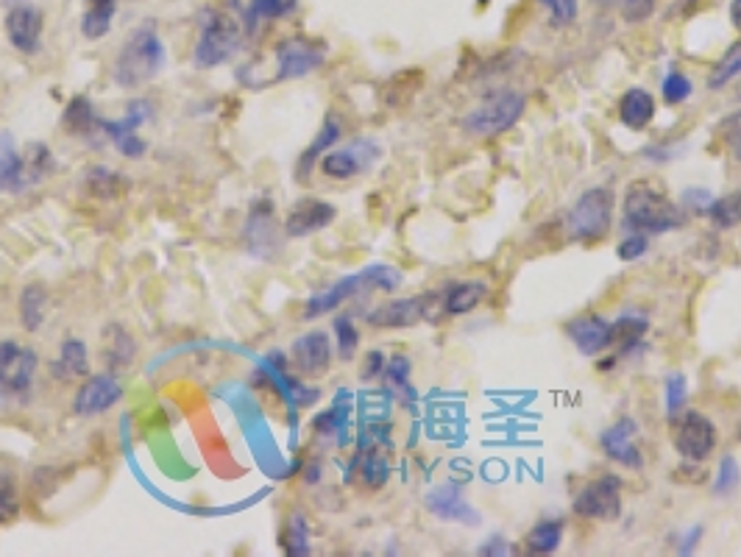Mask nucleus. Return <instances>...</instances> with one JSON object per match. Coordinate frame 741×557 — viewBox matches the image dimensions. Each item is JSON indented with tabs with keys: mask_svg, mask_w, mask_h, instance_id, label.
<instances>
[{
	"mask_svg": "<svg viewBox=\"0 0 741 557\" xmlns=\"http://www.w3.org/2000/svg\"><path fill=\"white\" fill-rule=\"evenodd\" d=\"M165 45L159 39L154 23H143L129 34L123 48L117 53L115 62V81L120 87H143L154 81L162 67H165Z\"/></svg>",
	"mask_w": 741,
	"mask_h": 557,
	"instance_id": "obj_1",
	"label": "nucleus"
},
{
	"mask_svg": "<svg viewBox=\"0 0 741 557\" xmlns=\"http://www.w3.org/2000/svg\"><path fill=\"white\" fill-rule=\"evenodd\" d=\"M686 223L683 209L672 198L652 187L650 182H636L624 195V229L641 234H666Z\"/></svg>",
	"mask_w": 741,
	"mask_h": 557,
	"instance_id": "obj_2",
	"label": "nucleus"
},
{
	"mask_svg": "<svg viewBox=\"0 0 741 557\" xmlns=\"http://www.w3.org/2000/svg\"><path fill=\"white\" fill-rule=\"evenodd\" d=\"M402 271H396L393 265H368L360 273H354V276H346V279H340L335 285L324 290V293H318V296H312L307 301V307H304V318L312 321V318H321L326 312L338 310L343 301H349V298L360 296V293H368V290H382V293H393V290H399L402 287Z\"/></svg>",
	"mask_w": 741,
	"mask_h": 557,
	"instance_id": "obj_3",
	"label": "nucleus"
},
{
	"mask_svg": "<svg viewBox=\"0 0 741 557\" xmlns=\"http://www.w3.org/2000/svg\"><path fill=\"white\" fill-rule=\"evenodd\" d=\"M243 48V31L229 14L201 12V37L195 42V65L218 67L226 65L234 53Z\"/></svg>",
	"mask_w": 741,
	"mask_h": 557,
	"instance_id": "obj_4",
	"label": "nucleus"
},
{
	"mask_svg": "<svg viewBox=\"0 0 741 557\" xmlns=\"http://www.w3.org/2000/svg\"><path fill=\"white\" fill-rule=\"evenodd\" d=\"M527 109V98L519 90H499L488 95L477 109L463 117V129L471 137H496L513 129Z\"/></svg>",
	"mask_w": 741,
	"mask_h": 557,
	"instance_id": "obj_5",
	"label": "nucleus"
},
{
	"mask_svg": "<svg viewBox=\"0 0 741 557\" xmlns=\"http://www.w3.org/2000/svg\"><path fill=\"white\" fill-rule=\"evenodd\" d=\"M613 223V193L608 187H591L585 190L566 215V226L574 240L597 243L602 240Z\"/></svg>",
	"mask_w": 741,
	"mask_h": 557,
	"instance_id": "obj_6",
	"label": "nucleus"
},
{
	"mask_svg": "<svg viewBox=\"0 0 741 557\" xmlns=\"http://www.w3.org/2000/svg\"><path fill=\"white\" fill-rule=\"evenodd\" d=\"M672 429V446L686 463H702L716 449V427L708 415L697 410H683L677 415Z\"/></svg>",
	"mask_w": 741,
	"mask_h": 557,
	"instance_id": "obj_7",
	"label": "nucleus"
},
{
	"mask_svg": "<svg viewBox=\"0 0 741 557\" xmlns=\"http://www.w3.org/2000/svg\"><path fill=\"white\" fill-rule=\"evenodd\" d=\"M574 513L588 521H616L622 516V480L605 474L574 496Z\"/></svg>",
	"mask_w": 741,
	"mask_h": 557,
	"instance_id": "obj_8",
	"label": "nucleus"
},
{
	"mask_svg": "<svg viewBox=\"0 0 741 557\" xmlns=\"http://www.w3.org/2000/svg\"><path fill=\"white\" fill-rule=\"evenodd\" d=\"M435 301H438L435 293L388 301V304H382L377 310L368 312L365 321L371 326H377V329H410V326L421 324V321H429Z\"/></svg>",
	"mask_w": 741,
	"mask_h": 557,
	"instance_id": "obj_9",
	"label": "nucleus"
},
{
	"mask_svg": "<svg viewBox=\"0 0 741 557\" xmlns=\"http://www.w3.org/2000/svg\"><path fill=\"white\" fill-rule=\"evenodd\" d=\"M326 48L312 39H285L276 48V81L301 78L324 65Z\"/></svg>",
	"mask_w": 741,
	"mask_h": 557,
	"instance_id": "obj_10",
	"label": "nucleus"
},
{
	"mask_svg": "<svg viewBox=\"0 0 741 557\" xmlns=\"http://www.w3.org/2000/svg\"><path fill=\"white\" fill-rule=\"evenodd\" d=\"M37 374V354L14 340L0 343V388L6 393H28Z\"/></svg>",
	"mask_w": 741,
	"mask_h": 557,
	"instance_id": "obj_11",
	"label": "nucleus"
},
{
	"mask_svg": "<svg viewBox=\"0 0 741 557\" xmlns=\"http://www.w3.org/2000/svg\"><path fill=\"white\" fill-rule=\"evenodd\" d=\"M427 510L435 519L446 521V524H460V527H477L482 516L474 510V505H468L466 493L457 482H443L438 488H432L427 493Z\"/></svg>",
	"mask_w": 741,
	"mask_h": 557,
	"instance_id": "obj_12",
	"label": "nucleus"
},
{
	"mask_svg": "<svg viewBox=\"0 0 741 557\" xmlns=\"http://www.w3.org/2000/svg\"><path fill=\"white\" fill-rule=\"evenodd\" d=\"M638 424L624 415L619 418L613 427H608L602 435H599V446L602 452L608 454V460L619 463L624 468H633V471H641L644 468V454L638 449Z\"/></svg>",
	"mask_w": 741,
	"mask_h": 557,
	"instance_id": "obj_13",
	"label": "nucleus"
},
{
	"mask_svg": "<svg viewBox=\"0 0 741 557\" xmlns=\"http://www.w3.org/2000/svg\"><path fill=\"white\" fill-rule=\"evenodd\" d=\"M379 156V148L368 140H357L351 143L349 148H338V151H326L324 159H321V170H324L329 179H338V182H346V179H354L360 176L363 170L371 168V162Z\"/></svg>",
	"mask_w": 741,
	"mask_h": 557,
	"instance_id": "obj_14",
	"label": "nucleus"
},
{
	"mask_svg": "<svg viewBox=\"0 0 741 557\" xmlns=\"http://www.w3.org/2000/svg\"><path fill=\"white\" fill-rule=\"evenodd\" d=\"M123 396V388L112 374H95L90 376L81 388H78L76 399H73V413L81 418H92L106 410H112Z\"/></svg>",
	"mask_w": 741,
	"mask_h": 557,
	"instance_id": "obj_15",
	"label": "nucleus"
},
{
	"mask_svg": "<svg viewBox=\"0 0 741 557\" xmlns=\"http://www.w3.org/2000/svg\"><path fill=\"white\" fill-rule=\"evenodd\" d=\"M243 237H246V248L254 257L271 260L273 251H276V221H273L271 198H260L251 204Z\"/></svg>",
	"mask_w": 741,
	"mask_h": 557,
	"instance_id": "obj_16",
	"label": "nucleus"
},
{
	"mask_svg": "<svg viewBox=\"0 0 741 557\" xmlns=\"http://www.w3.org/2000/svg\"><path fill=\"white\" fill-rule=\"evenodd\" d=\"M563 329H566V335H569L574 346L583 354H588V357H594L599 351L613 346V324L605 321L602 315H580V318H572Z\"/></svg>",
	"mask_w": 741,
	"mask_h": 557,
	"instance_id": "obj_17",
	"label": "nucleus"
},
{
	"mask_svg": "<svg viewBox=\"0 0 741 557\" xmlns=\"http://www.w3.org/2000/svg\"><path fill=\"white\" fill-rule=\"evenodd\" d=\"M6 37L20 53H37L39 39H42V28H45V17L34 6H14L6 14Z\"/></svg>",
	"mask_w": 741,
	"mask_h": 557,
	"instance_id": "obj_18",
	"label": "nucleus"
},
{
	"mask_svg": "<svg viewBox=\"0 0 741 557\" xmlns=\"http://www.w3.org/2000/svg\"><path fill=\"white\" fill-rule=\"evenodd\" d=\"M338 209L326 201H318V198H304L296 207L287 212L285 221V234L287 237H307V234H315L326 229L329 223L335 221Z\"/></svg>",
	"mask_w": 741,
	"mask_h": 557,
	"instance_id": "obj_19",
	"label": "nucleus"
},
{
	"mask_svg": "<svg viewBox=\"0 0 741 557\" xmlns=\"http://www.w3.org/2000/svg\"><path fill=\"white\" fill-rule=\"evenodd\" d=\"M293 360L301 374L324 376L332 363V340L321 329H312L293 343Z\"/></svg>",
	"mask_w": 741,
	"mask_h": 557,
	"instance_id": "obj_20",
	"label": "nucleus"
},
{
	"mask_svg": "<svg viewBox=\"0 0 741 557\" xmlns=\"http://www.w3.org/2000/svg\"><path fill=\"white\" fill-rule=\"evenodd\" d=\"M26 162L17 151L14 137L9 131L0 134V193H20L26 190Z\"/></svg>",
	"mask_w": 741,
	"mask_h": 557,
	"instance_id": "obj_21",
	"label": "nucleus"
},
{
	"mask_svg": "<svg viewBox=\"0 0 741 557\" xmlns=\"http://www.w3.org/2000/svg\"><path fill=\"white\" fill-rule=\"evenodd\" d=\"M652 117H655V98H652V92L641 90V87H630V90L624 92L622 101H619V120H622V126L641 131L650 126Z\"/></svg>",
	"mask_w": 741,
	"mask_h": 557,
	"instance_id": "obj_22",
	"label": "nucleus"
},
{
	"mask_svg": "<svg viewBox=\"0 0 741 557\" xmlns=\"http://www.w3.org/2000/svg\"><path fill=\"white\" fill-rule=\"evenodd\" d=\"M488 296V285L485 282H455V285H449L446 290V296H443V312L446 315H466V312H474L480 307L482 301Z\"/></svg>",
	"mask_w": 741,
	"mask_h": 557,
	"instance_id": "obj_23",
	"label": "nucleus"
},
{
	"mask_svg": "<svg viewBox=\"0 0 741 557\" xmlns=\"http://www.w3.org/2000/svg\"><path fill=\"white\" fill-rule=\"evenodd\" d=\"M53 376L56 379H73V376H87L90 371V357H87V346L76 340V337H70L62 343V349H59V360L51 365Z\"/></svg>",
	"mask_w": 741,
	"mask_h": 557,
	"instance_id": "obj_24",
	"label": "nucleus"
},
{
	"mask_svg": "<svg viewBox=\"0 0 741 557\" xmlns=\"http://www.w3.org/2000/svg\"><path fill=\"white\" fill-rule=\"evenodd\" d=\"M560 541H563V521L544 519L527 532L524 549H527V555H555Z\"/></svg>",
	"mask_w": 741,
	"mask_h": 557,
	"instance_id": "obj_25",
	"label": "nucleus"
},
{
	"mask_svg": "<svg viewBox=\"0 0 741 557\" xmlns=\"http://www.w3.org/2000/svg\"><path fill=\"white\" fill-rule=\"evenodd\" d=\"M45 312H48V290L39 282L23 287L20 293V321L28 332H37L45 324Z\"/></svg>",
	"mask_w": 741,
	"mask_h": 557,
	"instance_id": "obj_26",
	"label": "nucleus"
},
{
	"mask_svg": "<svg viewBox=\"0 0 741 557\" xmlns=\"http://www.w3.org/2000/svg\"><path fill=\"white\" fill-rule=\"evenodd\" d=\"M338 140H340V120L335 115H326L324 126H321V131H318V137H315V140L310 143V148L301 154L299 179H304V176L312 170V165H315V159H318L321 154H326V151L338 143Z\"/></svg>",
	"mask_w": 741,
	"mask_h": 557,
	"instance_id": "obj_27",
	"label": "nucleus"
},
{
	"mask_svg": "<svg viewBox=\"0 0 741 557\" xmlns=\"http://www.w3.org/2000/svg\"><path fill=\"white\" fill-rule=\"evenodd\" d=\"M62 126H65L70 134H90V131L101 129V120L95 115V109H92L90 98H84V95H76L70 104H67L65 115H62Z\"/></svg>",
	"mask_w": 741,
	"mask_h": 557,
	"instance_id": "obj_28",
	"label": "nucleus"
},
{
	"mask_svg": "<svg viewBox=\"0 0 741 557\" xmlns=\"http://www.w3.org/2000/svg\"><path fill=\"white\" fill-rule=\"evenodd\" d=\"M84 187H87L90 195H95V198H117L120 193H126L129 179L109 168H90L87 170V176H84Z\"/></svg>",
	"mask_w": 741,
	"mask_h": 557,
	"instance_id": "obj_29",
	"label": "nucleus"
},
{
	"mask_svg": "<svg viewBox=\"0 0 741 557\" xmlns=\"http://www.w3.org/2000/svg\"><path fill=\"white\" fill-rule=\"evenodd\" d=\"M708 221L714 223L716 229H736L741 223V190L736 193L722 195V198H714L708 209H705Z\"/></svg>",
	"mask_w": 741,
	"mask_h": 557,
	"instance_id": "obj_30",
	"label": "nucleus"
},
{
	"mask_svg": "<svg viewBox=\"0 0 741 557\" xmlns=\"http://www.w3.org/2000/svg\"><path fill=\"white\" fill-rule=\"evenodd\" d=\"M647 318L636 315V312H627L619 321H613V346H619L622 351H630L633 346L641 343V337L647 335Z\"/></svg>",
	"mask_w": 741,
	"mask_h": 557,
	"instance_id": "obj_31",
	"label": "nucleus"
},
{
	"mask_svg": "<svg viewBox=\"0 0 741 557\" xmlns=\"http://www.w3.org/2000/svg\"><path fill=\"white\" fill-rule=\"evenodd\" d=\"M115 3H106V6H90L87 12L81 14V34L90 42H98L109 34V28L115 23Z\"/></svg>",
	"mask_w": 741,
	"mask_h": 557,
	"instance_id": "obj_32",
	"label": "nucleus"
},
{
	"mask_svg": "<svg viewBox=\"0 0 741 557\" xmlns=\"http://www.w3.org/2000/svg\"><path fill=\"white\" fill-rule=\"evenodd\" d=\"M296 9V0H251L246 12V26L254 31L262 20H279Z\"/></svg>",
	"mask_w": 741,
	"mask_h": 557,
	"instance_id": "obj_33",
	"label": "nucleus"
},
{
	"mask_svg": "<svg viewBox=\"0 0 741 557\" xmlns=\"http://www.w3.org/2000/svg\"><path fill=\"white\" fill-rule=\"evenodd\" d=\"M663 402H666V415H669V421H675L677 415L686 410V402H689V379L683 374L666 376Z\"/></svg>",
	"mask_w": 741,
	"mask_h": 557,
	"instance_id": "obj_34",
	"label": "nucleus"
},
{
	"mask_svg": "<svg viewBox=\"0 0 741 557\" xmlns=\"http://www.w3.org/2000/svg\"><path fill=\"white\" fill-rule=\"evenodd\" d=\"M736 76H741V42H736V45L719 59V65L714 67V73L708 76V90H719V87H725V84L733 81Z\"/></svg>",
	"mask_w": 741,
	"mask_h": 557,
	"instance_id": "obj_35",
	"label": "nucleus"
},
{
	"mask_svg": "<svg viewBox=\"0 0 741 557\" xmlns=\"http://www.w3.org/2000/svg\"><path fill=\"white\" fill-rule=\"evenodd\" d=\"M691 92H694V84H691V78L686 73H680V70H669L661 81V95L663 101L669 106L683 104V101H689Z\"/></svg>",
	"mask_w": 741,
	"mask_h": 557,
	"instance_id": "obj_36",
	"label": "nucleus"
},
{
	"mask_svg": "<svg viewBox=\"0 0 741 557\" xmlns=\"http://www.w3.org/2000/svg\"><path fill=\"white\" fill-rule=\"evenodd\" d=\"M23 162H26V182L28 184H37L42 176H48V170L53 168V156L48 151V145H31L28 148V154L23 156Z\"/></svg>",
	"mask_w": 741,
	"mask_h": 557,
	"instance_id": "obj_37",
	"label": "nucleus"
},
{
	"mask_svg": "<svg viewBox=\"0 0 741 557\" xmlns=\"http://www.w3.org/2000/svg\"><path fill=\"white\" fill-rule=\"evenodd\" d=\"M741 485V468L736 463V457L725 454L719 460V471H716V482H714V493L716 496H730L736 493V488Z\"/></svg>",
	"mask_w": 741,
	"mask_h": 557,
	"instance_id": "obj_38",
	"label": "nucleus"
},
{
	"mask_svg": "<svg viewBox=\"0 0 741 557\" xmlns=\"http://www.w3.org/2000/svg\"><path fill=\"white\" fill-rule=\"evenodd\" d=\"M285 552L293 557L310 555V535H307V521L301 516H293L287 521L285 530Z\"/></svg>",
	"mask_w": 741,
	"mask_h": 557,
	"instance_id": "obj_39",
	"label": "nucleus"
},
{
	"mask_svg": "<svg viewBox=\"0 0 741 557\" xmlns=\"http://www.w3.org/2000/svg\"><path fill=\"white\" fill-rule=\"evenodd\" d=\"M538 6L549 12V20L555 28L572 26L580 14V0H538Z\"/></svg>",
	"mask_w": 741,
	"mask_h": 557,
	"instance_id": "obj_40",
	"label": "nucleus"
},
{
	"mask_svg": "<svg viewBox=\"0 0 741 557\" xmlns=\"http://www.w3.org/2000/svg\"><path fill=\"white\" fill-rule=\"evenodd\" d=\"M332 326H335V340H338L340 360H351L357 346H360V332H357V326L351 324V318H346V315L335 318V324Z\"/></svg>",
	"mask_w": 741,
	"mask_h": 557,
	"instance_id": "obj_41",
	"label": "nucleus"
},
{
	"mask_svg": "<svg viewBox=\"0 0 741 557\" xmlns=\"http://www.w3.org/2000/svg\"><path fill=\"white\" fill-rule=\"evenodd\" d=\"M390 477V463H388V457L382 452H368V457H365V463H363V480L371 485V488H382L385 482H388Z\"/></svg>",
	"mask_w": 741,
	"mask_h": 557,
	"instance_id": "obj_42",
	"label": "nucleus"
},
{
	"mask_svg": "<svg viewBox=\"0 0 741 557\" xmlns=\"http://www.w3.org/2000/svg\"><path fill=\"white\" fill-rule=\"evenodd\" d=\"M647 251H650V240H647V234L630 232L627 237H624L622 243L616 246V257H619L622 262H636V260H641Z\"/></svg>",
	"mask_w": 741,
	"mask_h": 557,
	"instance_id": "obj_43",
	"label": "nucleus"
},
{
	"mask_svg": "<svg viewBox=\"0 0 741 557\" xmlns=\"http://www.w3.org/2000/svg\"><path fill=\"white\" fill-rule=\"evenodd\" d=\"M17 488H14V477L9 471L0 468V521H9L17 513Z\"/></svg>",
	"mask_w": 741,
	"mask_h": 557,
	"instance_id": "obj_44",
	"label": "nucleus"
},
{
	"mask_svg": "<svg viewBox=\"0 0 741 557\" xmlns=\"http://www.w3.org/2000/svg\"><path fill=\"white\" fill-rule=\"evenodd\" d=\"M658 0H622V12L627 23H644L655 12Z\"/></svg>",
	"mask_w": 741,
	"mask_h": 557,
	"instance_id": "obj_45",
	"label": "nucleus"
},
{
	"mask_svg": "<svg viewBox=\"0 0 741 557\" xmlns=\"http://www.w3.org/2000/svg\"><path fill=\"white\" fill-rule=\"evenodd\" d=\"M385 371H388V379L396 385V388L407 390V396H413V390H410V385H407V379H410V360H407L404 354H396V357L388 363Z\"/></svg>",
	"mask_w": 741,
	"mask_h": 557,
	"instance_id": "obj_46",
	"label": "nucleus"
},
{
	"mask_svg": "<svg viewBox=\"0 0 741 557\" xmlns=\"http://www.w3.org/2000/svg\"><path fill=\"white\" fill-rule=\"evenodd\" d=\"M477 555H482V557L513 555V544L507 541L505 535H491L488 541H482L480 549H477Z\"/></svg>",
	"mask_w": 741,
	"mask_h": 557,
	"instance_id": "obj_47",
	"label": "nucleus"
},
{
	"mask_svg": "<svg viewBox=\"0 0 741 557\" xmlns=\"http://www.w3.org/2000/svg\"><path fill=\"white\" fill-rule=\"evenodd\" d=\"M385 371V354L382 351H368L363 365V379H377Z\"/></svg>",
	"mask_w": 741,
	"mask_h": 557,
	"instance_id": "obj_48",
	"label": "nucleus"
},
{
	"mask_svg": "<svg viewBox=\"0 0 741 557\" xmlns=\"http://www.w3.org/2000/svg\"><path fill=\"white\" fill-rule=\"evenodd\" d=\"M700 538H702V527L697 524V527H691V530L680 538L677 552H680V555H694V549H697V544H700Z\"/></svg>",
	"mask_w": 741,
	"mask_h": 557,
	"instance_id": "obj_49",
	"label": "nucleus"
},
{
	"mask_svg": "<svg viewBox=\"0 0 741 557\" xmlns=\"http://www.w3.org/2000/svg\"><path fill=\"white\" fill-rule=\"evenodd\" d=\"M686 201H689L691 209H697V212L705 215V209H708V204H711L714 198L705 193V190H686Z\"/></svg>",
	"mask_w": 741,
	"mask_h": 557,
	"instance_id": "obj_50",
	"label": "nucleus"
},
{
	"mask_svg": "<svg viewBox=\"0 0 741 557\" xmlns=\"http://www.w3.org/2000/svg\"><path fill=\"white\" fill-rule=\"evenodd\" d=\"M728 143H730L733 156L741 162V117H736V126L728 131Z\"/></svg>",
	"mask_w": 741,
	"mask_h": 557,
	"instance_id": "obj_51",
	"label": "nucleus"
},
{
	"mask_svg": "<svg viewBox=\"0 0 741 557\" xmlns=\"http://www.w3.org/2000/svg\"><path fill=\"white\" fill-rule=\"evenodd\" d=\"M730 20H733V26L741 31V0H733V3H730Z\"/></svg>",
	"mask_w": 741,
	"mask_h": 557,
	"instance_id": "obj_52",
	"label": "nucleus"
},
{
	"mask_svg": "<svg viewBox=\"0 0 741 557\" xmlns=\"http://www.w3.org/2000/svg\"><path fill=\"white\" fill-rule=\"evenodd\" d=\"M599 6H616V3H622V0H594Z\"/></svg>",
	"mask_w": 741,
	"mask_h": 557,
	"instance_id": "obj_53",
	"label": "nucleus"
},
{
	"mask_svg": "<svg viewBox=\"0 0 741 557\" xmlns=\"http://www.w3.org/2000/svg\"><path fill=\"white\" fill-rule=\"evenodd\" d=\"M106 3H117V0H90V6H106Z\"/></svg>",
	"mask_w": 741,
	"mask_h": 557,
	"instance_id": "obj_54",
	"label": "nucleus"
}]
</instances>
